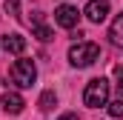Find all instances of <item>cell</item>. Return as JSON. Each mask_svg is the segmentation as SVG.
I'll use <instances>...</instances> for the list:
<instances>
[{"instance_id":"cell-1","label":"cell","mask_w":123,"mask_h":120,"mask_svg":"<svg viewBox=\"0 0 123 120\" xmlns=\"http://www.w3.org/2000/svg\"><path fill=\"white\" fill-rule=\"evenodd\" d=\"M94 60H100V46L92 43V40H77V43L69 49V63L77 66V69L92 66Z\"/></svg>"},{"instance_id":"cell-2","label":"cell","mask_w":123,"mask_h":120,"mask_svg":"<svg viewBox=\"0 0 123 120\" xmlns=\"http://www.w3.org/2000/svg\"><path fill=\"white\" fill-rule=\"evenodd\" d=\"M109 80L106 77H94L86 83V91H83V103L86 106H92V109H100V106H109Z\"/></svg>"},{"instance_id":"cell-3","label":"cell","mask_w":123,"mask_h":120,"mask_svg":"<svg viewBox=\"0 0 123 120\" xmlns=\"http://www.w3.org/2000/svg\"><path fill=\"white\" fill-rule=\"evenodd\" d=\"M34 80H37V69H34V63H31V60L20 57L14 66H12V83H14V86L29 89Z\"/></svg>"},{"instance_id":"cell-4","label":"cell","mask_w":123,"mask_h":120,"mask_svg":"<svg viewBox=\"0 0 123 120\" xmlns=\"http://www.w3.org/2000/svg\"><path fill=\"white\" fill-rule=\"evenodd\" d=\"M83 14H86L92 23H103V20L109 17V0H89L86 9H83Z\"/></svg>"},{"instance_id":"cell-5","label":"cell","mask_w":123,"mask_h":120,"mask_svg":"<svg viewBox=\"0 0 123 120\" xmlns=\"http://www.w3.org/2000/svg\"><path fill=\"white\" fill-rule=\"evenodd\" d=\"M77 17H80V12H77L74 6H60V9L55 12V23L63 26V29H74V26H77Z\"/></svg>"},{"instance_id":"cell-6","label":"cell","mask_w":123,"mask_h":120,"mask_svg":"<svg viewBox=\"0 0 123 120\" xmlns=\"http://www.w3.org/2000/svg\"><path fill=\"white\" fill-rule=\"evenodd\" d=\"M0 106H3V112H6V114H20V112H23V106H26V100H23L17 91H6V94H3V100H0Z\"/></svg>"},{"instance_id":"cell-7","label":"cell","mask_w":123,"mask_h":120,"mask_svg":"<svg viewBox=\"0 0 123 120\" xmlns=\"http://www.w3.org/2000/svg\"><path fill=\"white\" fill-rule=\"evenodd\" d=\"M0 46H3L9 54H23V52H26V37H23V34H6V37L0 40Z\"/></svg>"},{"instance_id":"cell-8","label":"cell","mask_w":123,"mask_h":120,"mask_svg":"<svg viewBox=\"0 0 123 120\" xmlns=\"http://www.w3.org/2000/svg\"><path fill=\"white\" fill-rule=\"evenodd\" d=\"M37 106H40V112H52L55 106H57V94L52 89H46L43 94H40V100H37Z\"/></svg>"},{"instance_id":"cell-9","label":"cell","mask_w":123,"mask_h":120,"mask_svg":"<svg viewBox=\"0 0 123 120\" xmlns=\"http://www.w3.org/2000/svg\"><path fill=\"white\" fill-rule=\"evenodd\" d=\"M109 37H112L115 46H123V14L115 17V23H112V29H109Z\"/></svg>"},{"instance_id":"cell-10","label":"cell","mask_w":123,"mask_h":120,"mask_svg":"<svg viewBox=\"0 0 123 120\" xmlns=\"http://www.w3.org/2000/svg\"><path fill=\"white\" fill-rule=\"evenodd\" d=\"M31 29H34V37H37L40 43H49V40H55V31L49 29L46 23H37V26H31Z\"/></svg>"},{"instance_id":"cell-11","label":"cell","mask_w":123,"mask_h":120,"mask_svg":"<svg viewBox=\"0 0 123 120\" xmlns=\"http://www.w3.org/2000/svg\"><path fill=\"white\" fill-rule=\"evenodd\" d=\"M6 12H9L14 20H20V3H17V0H6Z\"/></svg>"},{"instance_id":"cell-12","label":"cell","mask_w":123,"mask_h":120,"mask_svg":"<svg viewBox=\"0 0 123 120\" xmlns=\"http://www.w3.org/2000/svg\"><path fill=\"white\" fill-rule=\"evenodd\" d=\"M109 114L112 117H123V97L115 100V103H109Z\"/></svg>"},{"instance_id":"cell-13","label":"cell","mask_w":123,"mask_h":120,"mask_svg":"<svg viewBox=\"0 0 123 120\" xmlns=\"http://www.w3.org/2000/svg\"><path fill=\"white\" fill-rule=\"evenodd\" d=\"M115 80H117V91H120V97H123V63L115 66Z\"/></svg>"},{"instance_id":"cell-14","label":"cell","mask_w":123,"mask_h":120,"mask_svg":"<svg viewBox=\"0 0 123 120\" xmlns=\"http://www.w3.org/2000/svg\"><path fill=\"white\" fill-rule=\"evenodd\" d=\"M37 23H43V12H34L31 14V26H37Z\"/></svg>"},{"instance_id":"cell-15","label":"cell","mask_w":123,"mask_h":120,"mask_svg":"<svg viewBox=\"0 0 123 120\" xmlns=\"http://www.w3.org/2000/svg\"><path fill=\"white\" fill-rule=\"evenodd\" d=\"M57 120H77V114H74V112H66V114H60Z\"/></svg>"}]
</instances>
